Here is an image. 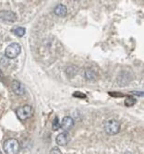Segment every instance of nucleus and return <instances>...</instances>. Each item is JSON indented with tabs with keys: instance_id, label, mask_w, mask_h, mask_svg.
Returning <instances> with one entry per match:
<instances>
[{
	"instance_id": "nucleus-1",
	"label": "nucleus",
	"mask_w": 144,
	"mask_h": 154,
	"mask_svg": "<svg viewBox=\"0 0 144 154\" xmlns=\"http://www.w3.org/2000/svg\"><path fill=\"white\" fill-rule=\"evenodd\" d=\"M3 148L7 154H17L20 151V143L15 138H9L4 142Z\"/></svg>"
},
{
	"instance_id": "nucleus-2",
	"label": "nucleus",
	"mask_w": 144,
	"mask_h": 154,
	"mask_svg": "<svg viewBox=\"0 0 144 154\" xmlns=\"http://www.w3.org/2000/svg\"><path fill=\"white\" fill-rule=\"evenodd\" d=\"M120 130V124L118 121L111 119L105 122V131L108 135H116Z\"/></svg>"
},
{
	"instance_id": "nucleus-3",
	"label": "nucleus",
	"mask_w": 144,
	"mask_h": 154,
	"mask_svg": "<svg viewBox=\"0 0 144 154\" xmlns=\"http://www.w3.org/2000/svg\"><path fill=\"white\" fill-rule=\"evenodd\" d=\"M20 50H21V47L19 44L13 43L6 48L5 54H6V57L8 58H15L20 54Z\"/></svg>"
},
{
	"instance_id": "nucleus-4",
	"label": "nucleus",
	"mask_w": 144,
	"mask_h": 154,
	"mask_svg": "<svg viewBox=\"0 0 144 154\" xmlns=\"http://www.w3.org/2000/svg\"><path fill=\"white\" fill-rule=\"evenodd\" d=\"M33 114V110L30 105H24L17 110V116L20 120H25L31 117Z\"/></svg>"
},
{
	"instance_id": "nucleus-5",
	"label": "nucleus",
	"mask_w": 144,
	"mask_h": 154,
	"mask_svg": "<svg viewBox=\"0 0 144 154\" xmlns=\"http://www.w3.org/2000/svg\"><path fill=\"white\" fill-rule=\"evenodd\" d=\"M0 19L8 22H15L17 20V16L15 15V13H13L12 11L3 10V11H0Z\"/></svg>"
},
{
	"instance_id": "nucleus-6",
	"label": "nucleus",
	"mask_w": 144,
	"mask_h": 154,
	"mask_svg": "<svg viewBox=\"0 0 144 154\" xmlns=\"http://www.w3.org/2000/svg\"><path fill=\"white\" fill-rule=\"evenodd\" d=\"M11 88H12V91H14V93L17 95H23L25 92V89H24L23 85L18 80H14L11 83Z\"/></svg>"
},
{
	"instance_id": "nucleus-7",
	"label": "nucleus",
	"mask_w": 144,
	"mask_h": 154,
	"mask_svg": "<svg viewBox=\"0 0 144 154\" xmlns=\"http://www.w3.org/2000/svg\"><path fill=\"white\" fill-rule=\"evenodd\" d=\"M55 141L59 146H66L69 141V136L67 132L60 133L58 136L56 137Z\"/></svg>"
},
{
	"instance_id": "nucleus-8",
	"label": "nucleus",
	"mask_w": 144,
	"mask_h": 154,
	"mask_svg": "<svg viewBox=\"0 0 144 154\" xmlns=\"http://www.w3.org/2000/svg\"><path fill=\"white\" fill-rule=\"evenodd\" d=\"M74 125V121L71 117L69 116H66L63 118L62 123L60 124V127L64 129V130H69Z\"/></svg>"
},
{
	"instance_id": "nucleus-9",
	"label": "nucleus",
	"mask_w": 144,
	"mask_h": 154,
	"mask_svg": "<svg viewBox=\"0 0 144 154\" xmlns=\"http://www.w3.org/2000/svg\"><path fill=\"white\" fill-rule=\"evenodd\" d=\"M54 12H55V14L56 16H58V17H64V16H66L67 10V8L64 5L59 4V5H57L55 8Z\"/></svg>"
},
{
	"instance_id": "nucleus-10",
	"label": "nucleus",
	"mask_w": 144,
	"mask_h": 154,
	"mask_svg": "<svg viewBox=\"0 0 144 154\" xmlns=\"http://www.w3.org/2000/svg\"><path fill=\"white\" fill-rule=\"evenodd\" d=\"M12 32L19 37H22L25 34V29L22 27H18V28H15V29L12 31Z\"/></svg>"
},
{
	"instance_id": "nucleus-11",
	"label": "nucleus",
	"mask_w": 144,
	"mask_h": 154,
	"mask_svg": "<svg viewBox=\"0 0 144 154\" xmlns=\"http://www.w3.org/2000/svg\"><path fill=\"white\" fill-rule=\"evenodd\" d=\"M85 78L91 80V79H93L95 78V75H94L93 71H92L91 69H87L85 72Z\"/></svg>"
},
{
	"instance_id": "nucleus-12",
	"label": "nucleus",
	"mask_w": 144,
	"mask_h": 154,
	"mask_svg": "<svg viewBox=\"0 0 144 154\" xmlns=\"http://www.w3.org/2000/svg\"><path fill=\"white\" fill-rule=\"evenodd\" d=\"M60 124H59V121H58V118L55 117L54 122H53V129L54 130H58L60 128Z\"/></svg>"
},
{
	"instance_id": "nucleus-13",
	"label": "nucleus",
	"mask_w": 144,
	"mask_h": 154,
	"mask_svg": "<svg viewBox=\"0 0 144 154\" xmlns=\"http://www.w3.org/2000/svg\"><path fill=\"white\" fill-rule=\"evenodd\" d=\"M135 103H136V101H135L134 98H132V97H128L127 99L126 100V102H125V104H126L127 106H132V105H134Z\"/></svg>"
},
{
	"instance_id": "nucleus-14",
	"label": "nucleus",
	"mask_w": 144,
	"mask_h": 154,
	"mask_svg": "<svg viewBox=\"0 0 144 154\" xmlns=\"http://www.w3.org/2000/svg\"><path fill=\"white\" fill-rule=\"evenodd\" d=\"M49 154H62V152L60 151V149L58 148H53L50 150V153Z\"/></svg>"
},
{
	"instance_id": "nucleus-15",
	"label": "nucleus",
	"mask_w": 144,
	"mask_h": 154,
	"mask_svg": "<svg viewBox=\"0 0 144 154\" xmlns=\"http://www.w3.org/2000/svg\"><path fill=\"white\" fill-rule=\"evenodd\" d=\"M2 80V72H1V70H0V81Z\"/></svg>"
},
{
	"instance_id": "nucleus-16",
	"label": "nucleus",
	"mask_w": 144,
	"mask_h": 154,
	"mask_svg": "<svg viewBox=\"0 0 144 154\" xmlns=\"http://www.w3.org/2000/svg\"><path fill=\"white\" fill-rule=\"evenodd\" d=\"M0 154H1V152H0Z\"/></svg>"
}]
</instances>
